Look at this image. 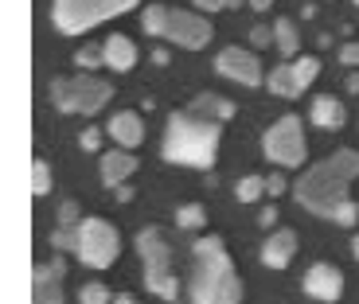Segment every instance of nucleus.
Wrapping results in <instances>:
<instances>
[{
	"label": "nucleus",
	"mask_w": 359,
	"mask_h": 304,
	"mask_svg": "<svg viewBox=\"0 0 359 304\" xmlns=\"http://www.w3.org/2000/svg\"><path fill=\"white\" fill-rule=\"evenodd\" d=\"M359 176V152L351 148H340L332 152L324 164H316V168H309L305 176H301V184H297V203L309 207L313 215H324L332 219L336 207L348 203V184Z\"/></svg>",
	"instance_id": "nucleus-1"
},
{
	"label": "nucleus",
	"mask_w": 359,
	"mask_h": 304,
	"mask_svg": "<svg viewBox=\"0 0 359 304\" xmlns=\"http://www.w3.org/2000/svg\"><path fill=\"white\" fill-rule=\"evenodd\" d=\"M219 148V121H207L199 113H172L164 129V160L184 168H211Z\"/></svg>",
	"instance_id": "nucleus-2"
},
{
	"label": "nucleus",
	"mask_w": 359,
	"mask_h": 304,
	"mask_svg": "<svg viewBox=\"0 0 359 304\" xmlns=\"http://www.w3.org/2000/svg\"><path fill=\"white\" fill-rule=\"evenodd\" d=\"M196 273H191V304H238L243 285L234 277L231 258L223 254L219 238L196 242Z\"/></svg>",
	"instance_id": "nucleus-3"
},
{
	"label": "nucleus",
	"mask_w": 359,
	"mask_h": 304,
	"mask_svg": "<svg viewBox=\"0 0 359 304\" xmlns=\"http://www.w3.org/2000/svg\"><path fill=\"white\" fill-rule=\"evenodd\" d=\"M114 98V86L102 78H94L90 71H82L79 78H55L51 82V102L63 113H98L106 109V102Z\"/></svg>",
	"instance_id": "nucleus-4"
},
{
	"label": "nucleus",
	"mask_w": 359,
	"mask_h": 304,
	"mask_svg": "<svg viewBox=\"0 0 359 304\" xmlns=\"http://www.w3.org/2000/svg\"><path fill=\"white\" fill-rule=\"evenodd\" d=\"M137 0H55V27L63 36H82L86 27L121 16Z\"/></svg>",
	"instance_id": "nucleus-5"
},
{
	"label": "nucleus",
	"mask_w": 359,
	"mask_h": 304,
	"mask_svg": "<svg viewBox=\"0 0 359 304\" xmlns=\"http://www.w3.org/2000/svg\"><path fill=\"white\" fill-rule=\"evenodd\" d=\"M137 254L144 261V285L161 300H176V277H172V246L161 238V230L137 234Z\"/></svg>",
	"instance_id": "nucleus-6"
},
{
	"label": "nucleus",
	"mask_w": 359,
	"mask_h": 304,
	"mask_svg": "<svg viewBox=\"0 0 359 304\" xmlns=\"http://www.w3.org/2000/svg\"><path fill=\"white\" fill-rule=\"evenodd\" d=\"M82 265L90 269H109L121 254V238L106 219H82L79 223V246H74Z\"/></svg>",
	"instance_id": "nucleus-7"
},
{
	"label": "nucleus",
	"mask_w": 359,
	"mask_h": 304,
	"mask_svg": "<svg viewBox=\"0 0 359 304\" xmlns=\"http://www.w3.org/2000/svg\"><path fill=\"white\" fill-rule=\"evenodd\" d=\"M262 148H266V156L278 168H301L309 156V144H305V129H301V121H297L293 113L278 117L273 121V129H266V137H262Z\"/></svg>",
	"instance_id": "nucleus-8"
},
{
	"label": "nucleus",
	"mask_w": 359,
	"mask_h": 304,
	"mask_svg": "<svg viewBox=\"0 0 359 304\" xmlns=\"http://www.w3.org/2000/svg\"><path fill=\"white\" fill-rule=\"evenodd\" d=\"M320 74V63L313 55H301V59H285L281 67H273V74L266 78V86L278 94V98H297L313 86V78Z\"/></svg>",
	"instance_id": "nucleus-9"
},
{
	"label": "nucleus",
	"mask_w": 359,
	"mask_h": 304,
	"mask_svg": "<svg viewBox=\"0 0 359 304\" xmlns=\"http://www.w3.org/2000/svg\"><path fill=\"white\" fill-rule=\"evenodd\" d=\"M164 39L176 47H188V51H199V47L211 43V24H207L199 12H184V8H168V27H164Z\"/></svg>",
	"instance_id": "nucleus-10"
},
{
	"label": "nucleus",
	"mask_w": 359,
	"mask_h": 304,
	"mask_svg": "<svg viewBox=\"0 0 359 304\" xmlns=\"http://www.w3.org/2000/svg\"><path fill=\"white\" fill-rule=\"evenodd\" d=\"M215 71L223 74V78L243 82V86H258L262 82V63L254 59L250 51H243V47H226V51H219Z\"/></svg>",
	"instance_id": "nucleus-11"
},
{
	"label": "nucleus",
	"mask_w": 359,
	"mask_h": 304,
	"mask_svg": "<svg viewBox=\"0 0 359 304\" xmlns=\"http://www.w3.org/2000/svg\"><path fill=\"white\" fill-rule=\"evenodd\" d=\"M63 273H67L63 258L36 265V273H32V296H36V304H63Z\"/></svg>",
	"instance_id": "nucleus-12"
},
{
	"label": "nucleus",
	"mask_w": 359,
	"mask_h": 304,
	"mask_svg": "<svg viewBox=\"0 0 359 304\" xmlns=\"http://www.w3.org/2000/svg\"><path fill=\"white\" fill-rule=\"evenodd\" d=\"M305 293L313 296V300H320V304L340 300V293H344V273H340L336 265H328V261H316V265L305 273Z\"/></svg>",
	"instance_id": "nucleus-13"
},
{
	"label": "nucleus",
	"mask_w": 359,
	"mask_h": 304,
	"mask_svg": "<svg viewBox=\"0 0 359 304\" xmlns=\"http://www.w3.org/2000/svg\"><path fill=\"white\" fill-rule=\"evenodd\" d=\"M293 258H297V234L293 230L269 234V242L262 246V265H269V269H285Z\"/></svg>",
	"instance_id": "nucleus-14"
},
{
	"label": "nucleus",
	"mask_w": 359,
	"mask_h": 304,
	"mask_svg": "<svg viewBox=\"0 0 359 304\" xmlns=\"http://www.w3.org/2000/svg\"><path fill=\"white\" fill-rule=\"evenodd\" d=\"M133 172H137V160L129 156L126 148L106 152V156H102V184H109V188H121Z\"/></svg>",
	"instance_id": "nucleus-15"
},
{
	"label": "nucleus",
	"mask_w": 359,
	"mask_h": 304,
	"mask_svg": "<svg viewBox=\"0 0 359 304\" xmlns=\"http://www.w3.org/2000/svg\"><path fill=\"white\" fill-rule=\"evenodd\" d=\"M109 137H114L121 148H137V144L144 141V125H141V117L137 113H117L114 121H109Z\"/></svg>",
	"instance_id": "nucleus-16"
},
{
	"label": "nucleus",
	"mask_w": 359,
	"mask_h": 304,
	"mask_svg": "<svg viewBox=\"0 0 359 304\" xmlns=\"http://www.w3.org/2000/svg\"><path fill=\"white\" fill-rule=\"evenodd\" d=\"M102 51H106V67H114V71H133L137 67V43L129 36H109Z\"/></svg>",
	"instance_id": "nucleus-17"
},
{
	"label": "nucleus",
	"mask_w": 359,
	"mask_h": 304,
	"mask_svg": "<svg viewBox=\"0 0 359 304\" xmlns=\"http://www.w3.org/2000/svg\"><path fill=\"white\" fill-rule=\"evenodd\" d=\"M316 129H340L348 121V109H344L340 98H313V109H309Z\"/></svg>",
	"instance_id": "nucleus-18"
},
{
	"label": "nucleus",
	"mask_w": 359,
	"mask_h": 304,
	"mask_svg": "<svg viewBox=\"0 0 359 304\" xmlns=\"http://www.w3.org/2000/svg\"><path fill=\"white\" fill-rule=\"evenodd\" d=\"M191 113L207 117V121H231L238 106L231 98H219V94H199V98H191Z\"/></svg>",
	"instance_id": "nucleus-19"
},
{
	"label": "nucleus",
	"mask_w": 359,
	"mask_h": 304,
	"mask_svg": "<svg viewBox=\"0 0 359 304\" xmlns=\"http://www.w3.org/2000/svg\"><path fill=\"white\" fill-rule=\"evenodd\" d=\"M273 43H278V51L285 55V59H297V47H301V36H297L293 20H278V24H273Z\"/></svg>",
	"instance_id": "nucleus-20"
},
{
	"label": "nucleus",
	"mask_w": 359,
	"mask_h": 304,
	"mask_svg": "<svg viewBox=\"0 0 359 304\" xmlns=\"http://www.w3.org/2000/svg\"><path fill=\"white\" fill-rule=\"evenodd\" d=\"M141 24H144V32H149V36H161L164 39V27H168V8H164V4H149V8H144V16H141Z\"/></svg>",
	"instance_id": "nucleus-21"
},
{
	"label": "nucleus",
	"mask_w": 359,
	"mask_h": 304,
	"mask_svg": "<svg viewBox=\"0 0 359 304\" xmlns=\"http://www.w3.org/2000/svg\"><path fill=\"white\" fill-rule=\"evenodd\" d=\"M203 223H207V211L199 203H188L176 211V226H184V230H199Z\"/></svg>",
	"instance_id": "nucleus-22"
},
{
	"label": "nucleus",
	"mask_w": 359,
	"mask_h": 304,
	"mask_svg": "<svg viewBox=\"0 0 359 304\" xmlns=\"http://www.w3.org/2000/svg\"><path fill=\"white\" fill-rule=\"evenodd\" d=\"M262 191H266V179H262V176H246V179H238L234 195H238V203H254V199H262Z\"/></svg>",
	"instance_id": "nucleus-23"
},
{
	"label": "nucleus",
	"mask_w": 359,
	"mask_h": 304,
	"mask_svg": "<svg viewBox=\"0 0 359 304\" xmlns=\"http://www.w3.org/2000/svg\"><path fill=\"white\" fill-rule=\"evenodd\" d=\"M51 191V168L47 160H36L32 164V195H47Z\"/></svg>",
	"instance_id": "nucleus-24"
},
{
	"label": "nucleus",
	"mask_w": 359,
	"mask_h": 304,
	"mask_svg": "<svg viewBox=\"0 0 359 304\" xmlns=\"http://www.w3.org/2000/svg\"><path fill=\"white\" fill-rule=\"evenodd\" d=\"M79 300L82 304H114V296H109V289L102 285V281H90V285H82Z\"/></svg>",
	"instance_id": "nucleus-25"
},
{
	"label": "nucleus",
	"mask_w": 359,
	"mask_h": 304,
	"mask_svg": "<svg viewBox=\"0 0 359 304\" xmlns=\"http://www.w3.org/2000/svg\"><path fill=\"white\" fill-rule=\"evenodd\" d=\"M74 63H79L82 71H94V67L106 63V51H102V47H82V51L74 55Z\"/></svg>",
	"instance_id": "nucleus-26"
},
{
	"label": "nucleus",
	"mask_w": 359,
	"mask_h": 304,
	"mask_svg": "<svg viewBox=\"0 0 359 304\" xmlns=\"http://www.w3.org/2000/svg\"><path fill=\"white\" fill-rule=\"evenodd\" d=\"M332 223H340V226H355V223H359V207L351 203V199H348V203H340V207H336V215H332Z\"/></svg>",
	"instance_id": "nucleus-27"
},
{
	"label": "nucleus",
	"mask_w": 359,
	"mask_h": 304,
	"mask_svg": "<svg viewBox=\"0 0 359 304\" xmlns=\"http://www.w3.org/2000/svg\"><path fill=\"white\" fill-rule=\"evenodd\" d=\"M82 219H79V203H71V199H67V203H59V226H79Z\"/></svg>",
	"instance_id": "nucleus-28"
},
{
	"label": "nucleus",
	"mask_w": 359,
	"mask_h": 304,
	"mask_svg": "<svg viewBox=\"0 0 359 304\" xmlns=\"http://www.w3.org/2000/svg\"><path fill=\"white\" fill-rule=\"evenodd\" d=\"M82 148H86V152H98V148H102V129H94V125L82 129Z\"/></svg>",
	"instance_id": "nucleus-29"
},
{
	"label": "nucleus",
	"mask_w": 359,
	"mask_h": 304,
	"mask_svg": "<svg viewBox=\"0 0 359 304\" xmlns=\"http://www.w3.org/2000/svg\"><path fill=\"white\" fill-rule=\"evenodd\" d=\"M203 12H223V8H238L243 0H196Z\"/></svg>",
	"instance_id": "nucleus-30"
},
{
	"label": "nucleus",
	"mask_w": 359,
	"mask_h": 304,
	"mask_svg": "<svg viewBox=\"0 0 359 304\" xmlns=\"http://www.w3.org/2000/svg\"><path fill=\"white\" fill-rule=\"evenodd\" d=\"M250 43L254 47H269V43H273V27H254V32H250Z\"/></svg>",
	"instance_id": "nucleus-31"
},
{
	"label": "nucleus",
	"mask_w": 359,
	"mask_h": 304,
	"mask_svg": "<svg viewBox=\"0 0 359 304\" xmlns=\"http://www.w3.org/2000/svg\"><path fill=\"white\" fill-rule=\"evenodd\" d=\"M340 63L344 67H359V43H344L340 47Z\"/></svg>",
	"instance_id": "nucleus-32"
},
{
	"label": "nucleus",
	"mask_w": 359,
	"mask_h": 304,
	"mask_svg": "<svg viewBox=\"0 0 359 304\" xmlns=\"http://www.w3.org/2000/svg\"><path fill=\"white\" fill-rule=\"evenodd\" d=\"M285 176H266V195H285Z\"/></svg>",
	"instance_id": "nucleus-33"
},
{
	"label": "nucleus",
	"mask_w": 359,
	"mask_h": 304,
	"mask_svg": "<svg viewBox=\"0 0 359 304\" xmlns=\"http://www.w3.org/2000/svg\"><path fill=\"white\" fill-rule=\"evenodd\" d=\"M258 223H262V226H273V223H278V207H266Z\"/></svg>",
	"instance_id": "nucleus-34"
},
{
	"label": "nucleus",
	"mask_w": 359,
	"mask_h": 304,
	"mask_svg": "<svg viewBox=\"0 0 359 304\" xmlns=\"http://www.w3.org/2000/svg\"><path fill=\"white\" fill-rule=\"evenodd\" d=\"M250 8L254 12H266V8H273V0H250Z\"/></svg>",
	"instance_id": "nucleus-35"
},
{
	"label": "nucleus",
	"mask_w": 359,
	"mask_h": 304,
	"mask_svg": "<svg viewBox=\"0 0 359 304\" xmlns=\"http://www.w3.org/2000/svg\"><path fill=\"white\" fill-rule=\"evenodd\" d=\"M153 63H161V67L168 63V51H164V47H156V51H153Z\"/></svg>",
	"instance_id": "nucleus-36"
},
{
	"label": "nucleus",
	"mask_w": 359,
	"mask_h": 304,
	"mask_svg": "<svg viewBox=\"0 0 359 304\" xmlns=\"http://www.w3.org/2000/svg\"><path fill=\"white\" fill-rule=\"evenodd\" d=\"M114 304H137V296H126V293H121V296H114Z\"/></svg>",
	"instance_id": "nucleus-37"
},
{
	"label": "nucleus",
	"mask_w": 359,
	"mask_h": 304,
	"mask_svg": "<svg viewBox=\"0 0 359 304\" xmlns=\"http://www.w3.org/2000/svg\"><path fill=\"white\" fill-rule=\"evenodd\" d=\"M348 90H351V94H359V74H351V78H348Z\"/></svg>",
	"instance_id": "nucleus-38"
},
{
	"label": "nucleus",
	"mask_w": 359,
	"mask_h": 304,
	"mask_svg": "<svg viewBox=\"0 0 359 304\" xmlns=\"http://www.w3.org/2000/svg\"><path fill=\"white\" fill-rule=\"evenodd\" d=\"M351 254H355V258H359V234H355V242H351Z\"/></svg>",
	"instance_id": "nucleus-39"
},
{
	"label": "nucleus",
	"mask_w": 359,
	"mask_h": 304,
	"mask_svg": "<svg viewBox=\"0 0 359 304\" xmlns=\"http://www.w3.org/2000/svg\"><path fill=\"white\" fill-rule=\"evenodd\" d=\"M355 4H359V0H355Z\"/></svg>",
	"instance_id": "nucleus-40"
}]
</instances>
